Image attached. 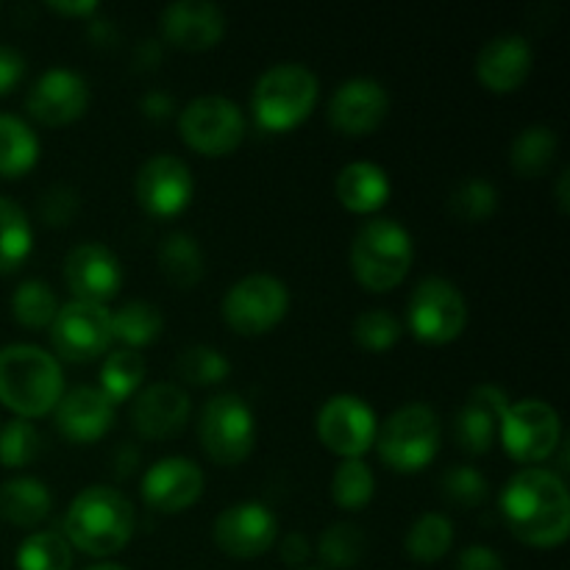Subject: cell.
<instances>
[{"instance_id": "1", "label": "cell", "mask_w": 570, "mask_h": 570, "mask_svg": "<svg viewBox=\"0 0 570 570\" xmlns=\"http://www.w3.org/2000/svg\"><path fill=\"white\" fill-rule=\"evenodd\" d=\"M499 510L512 538L532 549H557L568 540V484L551 468L518 471L501 490Z\"/></svg>"}, {"instance_id": "2", "label": "cell", "mask_w": 570, "mask_h": 570, "mask_svg": "<svg viewBox=\"0 0 570 570\" xmlns=\"http://www.w3.org/2000/svg\"><path fill=\"white\" fill-rule=\"evenodd\" d=\"M137 529L134 504L109 484H89L70 501L61 534L72 551L87 557H111L126 549Z\"/></svg>"}, {"instance_id": "3", "label": "cell", "mask_w": 570, "mask_h": 570, "mask_svg": "<svg viewBox=\"0 0 570 570\" xmlns=\"http://www.w3.org/2000/svg\"><path fill=\"white\" fill-rule=\"evenodd\" d=\"M65 395V373L50 351L28 343L0 348V404L17 417H45Z\"/></svg>"}, {"instance_id": "4", "label": "cell", "mask_w": 570, "mask_h": 570, "mask_svg": "<svg viewBox=\"0 0 570 570\" xmlns=\"http://www.w3.org/2000/svg\"><path fill=\"white\" fill-rule=\"evenodd\" d=\"M321 100V81L301 61L273 65L256 78L250 111L262 131L284 134L298 128Z\"/></svg>"}, {"instance_id": "5", "label": "cell", "mask_w": 570, "mask_h": 570, "mask_svg": "<svg viewBox=\"0 0 570 570\" xmlns=\"http://www.w3.org/2000/svg\"><path fill=\"white\" fill-rule=\"evenodd\" d=\"M351 271L371 293H390L410 276L415 245L412 234L393 217H376L362 223L351 239Z\"/></svg>"}, {"instance_id": "6", "label": "cell", "mask_w": 570, "mask_h": 570, "mask_svg": "<svg viewBox=\"0 0 570 570\" xmlns=\"http://www.w3.org/2000/svg\"><path fill=\"white\" fill-rule=\"evenodd\" d=\"M379 460L395 473H417L434 462L440 451V417L423 401L399 406L376 432Z\"/></svg>"}, {"instance_id": "7", "label": "cell", "mask_w": 570, "mask_h": 570, "mask_svg": "<svg viewBox=\"0 0 570 570\" xmlns=\"http://www.w3.org/2000/svg\"><path fill=\"white\" fill-rule=\"evenodd\" d=\"M198 440L215 465H243L256 445V417L237 393L209 399L198 417Z\"/></svg>"}, {"instance_id": "8", "label": "cell", "mask_w": 570, "mask_h": 570, "mask_svg": "<svg viewBox=\"0 0 570 570\" xmlns=\"http://www.w3.org/2000/svg\"><path fill=\"white\" fill-rule=\"evenodd\" d=\"M406 326L426 345L454 343L468 326L465 295L443 276L421 278L406 301Z\"/></svg>"}, {"instance_id": "9", "label": "cell", "mask_w": 570, "mask_h": 570, "mask_svg": "<svg viewBox=\"0 0 570 570\" xmlns=\"http://www.w3.org/2000/svg\"><path fill=\"white\" fill-rule=\"evenodd\" d=\"M289 312V289L271 273H250L228 287L223 298V321L243 337L273 332Z\"/></svg>"}, {"instance_id": "10", "label": "cell", "mask_w": 570, "mask_h": 570, "mask_svg": "<svg viewBox=\"0 0 570 570\" xmlns=\"http://www.w3.org/2000/svg\"><path fill=\"white\" fill-rule=\"evenodd\" d=\"M178 134L189 150L217 159L243 145L245 115L232 98L200 95L178 111Z\"/></svg>"}, {"instance_id": "11", "label": "cell", "mask_w": 570, "mask_h": 570, "mask_svg": "<svg viewBox=\"0 0 570 570\" xmlns=\"http://www.w3.org/2000/svg\"><path fill=\"white\" fill-rule=\"evenodd\" d=\"M499 440L518 465H540L562 445V421L543 399H523L515 404L510 401L501 417Z\"/></svg>"}, {"instance_id": "12", "label": "cell", "mask_w": 570, "mask_h": 570, "mask_svg": "<svg viewBox=\"0 0 570 570\" xmlns=\"http://www.w3.org/2000/svg\"><path fill=\"white\" fill-rule=\"evenodd\" d=\"M317 440L340 460H362L376 443L379 421L365 399L351 393H337L323 401L317 410Z\"/></svg>"}, {"instance_id": "13", "label": "cell", "mask_w": 570, "mask_h": 570, "mask_svg": "<svg viewBox=\"0 0 570 570\" xmlns=\"http://www.w3.org/2000/svg\"><path fill=\"white\" fill-rule=\"evenodd\" d=\"M53 356L65 362H92L111 345V312L87 301H67L50 323Z\"/></svg>"}, {"instance_id": "14", "label": "cell", "mask_w": 570, "mask_h": 570, "mask_svg": "<svg viewBox=\"0 0 570 570\" xmlns=\"http://www.w3.org/2000/svg\"><path fill=\"white\" fill-rule=\"evenodd\" d=\"M212 540L232 560H256L276 546L278 521L271 507L259 501H243L226 507L215 518Z\"/></svg>"}, {"instance_id": "15", "label": "cell", "mask_w": 570, "mask_h": 570, "mask_svg": "<svg viewBox=\"0 0 570 570\" xmlns=\"http://www.w3.org/2000/svg\"><path fill=\"white\" fill-rule=\"evenodd\" d=\"M139 209L150 217H176L195 195V178L187 161L173 154H156L137 170L134 181Z\"/></svg>"}, {"instance_id": "16", "label": "cell", "mask_w": 570, "mask_h": 570, "mask_svg": "<svg viewBox=\"0 0 570 570\" xmlns=\"http://www.w3.org/2000/svg\"><path fill=\"white\" fill-rule=\"evenodd\" d=\"M26 109L39 126L59 128L81 120L89 109V83L70 67H50L26 95Z\"/></svg>"}, {"instance_id": "17", "label": "cell", "mask_w": 570, "mask_h": 570, "mask_svg": "<svg viewBox=\"0 0 570 570\" xmlns=\"http://www.w3.org/2000/svg\"><path fill=\"white\" fill-rule=\"evenodd\" d=\"M122 265L115 250L104 243H78L65 256V284L72 301L106 306L122 287Z\"/></svg>"}, {"instance_id": "18", "label": "cell", "mask_w": 570, "mask_h": 570, "mask_svg": "<svg viewBox=\"0 0 570 570\" xmlns=\"http://www.w3.org/2000/svg\"><path fill=\"white\" fill-rule=\"evenodd\" d=\"M204 488L206 479L198 462L187 456H165L142 473L139 495L159 515H178L198 504Z\"/></svg>"}, {"instance_id": "19", "label": "cell", "mask_w": 570, "mask_h": 570, "mask_svg": "<svg viewBox=\"0 0 570 570\" xmlns=\"http://www.w3.org/2000/svg\"><path fill=\"white\" fill-rule=\"evenodd\" d=\"M326 115L334 131L345 137H365L387 120L390 92L376 78H348L332 92Z\"/></svg>"}, {"instance_id": "20", "label": "cell", "mask_w": 570, "mask_h": 570, "mask_svg": "<svg viewBox=\"0 0 570 570\" xmlns=\"http://www.w3.org/2000/svg\"><path fill=\"white\" fill-rule=\"evenodd\" d=\"M53 415V426L67 443L92 445L111 432L117 421V406L104 395V390L92 384L65 390Z\"/></svg>"}, {"instance_id": "21", "label": "cell", "mask_w": 570, "mask_h": 570, "mask_svg": "<svg viewBox=\"0 0 570 570\" xmlns=\"http://www.w3.org/2000/svg\"><path fill=\"white\" fill-rule=\"evenodd\" d=\"M161 42L176 50H212L226 37V14L209 0H176L165 6L159 17Z\"/></svg>"}, {"instance_id": "22", "label": "cell", "mask_w": 570, "mask_h": 570, "mask_svg": "<svg viewBox=\"0 0 570 570\" xmlns=\"http://www.w3.org/2000/svg\"><path fill=\"white\" fill-rule=\"evenodd\" d=\"M510 399L495 384H479L471 390L454 415V440L465 454L482 456L499 443L501 417H504Z\"/></svg>"}, {"instance_id": "23", "label": "cell", "mask_w": 570, "mask_h": 570, "mask_svg": "<svg viewBox=\"0 0 570 570\" xmlns=\"http://www.w3.org/2000/svg\"><path fill=\"white\" fill-rule=\"evenodd\" d=\"M189 395L176 382H156L139 390L131 404V423L139 438L170 440L184 432L189 421Z\"/></svg>"}, {"instance_id": "24", "label": "cell", "mask_w": 570, "mask_h": 570, "mask_svg": "<svg viewBox=\"0 0 570 570\" xmlns=\"http://www.w3.org/2000/svg\"><path fill=\"white\" fill-rule=\"evenodd\" d=\"M532 45L521 33H499L488 39L476 56V78L495 95L515 92L532 72Z\"/></svg>"}, {"instance_id": "25", "label": "cell", "mask_w": 570, "mask_h": 570, "mask_svg": "<svg viewBox=\"0 0 570 570\" xmlns=\"http://www.w3.org/2000/svg\"><path fill=\"white\" fill-rule=\"evenodd\" d=\"M337 200L354 215H373L390 200L393 184L384 167L376 161H351L337 173Z\"/></svg>"}, {"instance_id": "26", "label": "cell", "mask_w": 570, "mask_h": 570, "mask_svg": "<svg viewBox=\"0 0 570 570\" xmlns=\"http://www.w3.org/2000/svg\"><path fill=\"white\" fill-rule=\"evenodd\" d=\"M53 510V493L42 479L14 476L0 484V518L11 527L33 529Z\"/></svg>"}, {"instance_id": "27", "label": "cell", "mask_w": 570, "mask_h": 570, "mask_svg": "<svg viewBox=\"0 0 570 570\" xmlns=\"http://www.w3.org/2000/svg\"><path fill=\"white\" fill-rule=\"evenodd\" d=\"M159 271L173 287L178 289H193L195 284H200L206 273V259L200 243L187 232H170L159 243Z\"/></svg>"}, {"instance_id": "28", "label": "cell", "mask_w": 570, "mask_h": 570, "mask_svg": "<svg viewBox=\"0 0 570 570\" xmlns=\"http://www.w3.org/2000/svg\"><path fill=\"white\" fill-rule=\"evenodd\" d=\"M161 332H165V315L150 301H128L111 312V343H120L122 348H145L156 343Z\"/></svg>"}, {"instance_id": "29", "label": "cell", "mask_w": 570, "mask_h": 570, "mask_svg": "<svg viewBox=\"0 0 570 570\" xmlns=\"http://www.w3.org/2000/svg\"><path fill=\"white\" fill-rule=\"evenodd\" d=\"M557 150H560V139L554 128L534 122L512 139L510 165L521 178H540L554 165Z\"/></svg>"}, {"instance_id": "30", "label": "cell", "mask_w": 570, "mask_h": 570, "mask_svg": "<svg viewBox=\"0 0 570 570\" xmlns=\"http://www.w3.org/2000/svg\"><path fill=\"white\" fill-rule=\"evenodd\" d=\"M39 161V137L22 117L0 115V176L20 178Z\"/></svg>"}, {"instance_id": "31", "label": "cell", "mask_w": 570, "mask_h": 570, "mask_svg": "<svg viewBox=\"0 0 570 570\" xmlns=\"http://www.w3.org/2000/svg\"><path fill=\"white\" fill-rule=\"evenodd\" d=\"M33 250V226L17 200L0 195V276L26 265Z\"/></svg>"}, {"instance_id": "32", "label": "cell", "mask_w": 570, "mask_h": 570, "mask_svg": "<svg viewBox=\"0 0 570 570\" xmlns=\"http://www.w3.org/2000/svg\"><path fill=\"white\" fill-rule=\"evenodd\" d=\"M451 546H454V523H451V518L440 515V512H423L406 529L404 551L412 562L434 566V562L449 554Z\"/></svg>"}, {"instance_id": "33", "label": "cell", "mask_w": 570, "mask_h": 570, "mask_svg": "<svg viewBox=\"0 0 570 570\" xmlns=\"http://www.w3.org/2000/svg\"><path fill=\"white\" fill-rule=\"evenodd\" d=\"M145 376H148V362H145V356L131 348H117L115 354L106 356L104 367H100L98 387L117 406L122 401H131L142 390Z\"/></svg>"}, {"instance_id": "34", "label": "cell", "mask_w": 570, "mask_h": 570, "mask_svg": "<svg viewBox=\"0 0 570 570\" xmlns=\"http://www.w3.org/2000/svg\"><path fill=\"white\" fill-rule=\"evenodd\" d=\"M365 551H367L365 529L356 527V523L351 521L332 523L328 529H323L315 546L317 560L332 570L356 568L362 562V557H365Z\"/></svg>"}, {"instance_id": "35", "label": "cell", "mask_w": 570, "mask_h": 570, "mask_svg": "<svg viewBox=\"0 0 570 570\" xmlns=\"http://www.w3.org/2000/svg\"><path fill=\"white\" fill-rule=\"evenodd\" d=\"M17 570H70L72 546L61 529H39L28 534L17 549Z\"/></svg>"}, {"instance_id": "36", "label": "cell", "mask_w": 570, "mask_h": 570, "mask_svg": "<svg viewBox=\"0 0 570 570\" xmlns=\"http://www.w3.org/2000/svg\"><path fill=\"white\" fill-rule=\"evenodd\" d=\"M59 298H56L53 287L45 278H28L11 295V317L20 323L22 328H50L56 312H59Z\"/></svg>"}, {"instance_id": "37", "label": "cell", "mask_w": 570, "mask_h": 570, "mask_svg": "<svg viewBox=\"0 0 570 570\" xmlns=\"http://www.w3.org/2000/svg\"><path fill=\"white\" fill-rule=\"evenodd\" d=\"M176 376L193 387H215L232 376V362L212 345H189L178 354Z\"/></svg>"}, {"instance_id": "38", "label": "cell", "mask_w": 570, "mask_h": 570, "mask_svg": "<svg viewBox=\"0 0 570 570\" xmlns=\"http://www.w3.org/2000/svg\"><path fill=\"white\" fill-rule=\"evenodd\" d=\"M376 493V476L365 460H343L332 476V499L340 510H365Z\"/></svg>"}, {"instance_id": "39", "label": "cell", "mask_w": 570, "mask_h": 570, "mask_svg": "<svg viewBox=\"0 0 570 570\" xmlns=\"http://www.w3.org/2000/svg\"><path fill=\"white\" fill-rule=\"evenodd\" d=\"M499 209V189L488 178L471 176L456 184L449 198V212L462 223H482Z\"/></svg>"}, {"instance_id": "40", "label": "cell", "mask_w": 570, "mask_h": 570, "mask_svg": "<svg viewBox=\"0 0 570 570\" xmlns=\"http://www.w3.org/2000/svg\"><path fill=\"white\" fill-rule=\"evenodd\" d=\"M42 451V434L33 426V421L14 417V421L0 426V465L20 471L28 468Z\"/></svg>"}, {"instance_id": "41", "label": "cell", "mask_w": 570, "mask_h": 570, "mask_svg": "<svg viewBox=\"0 0 570 570\" xmlns=\"http://www.w3.org/2000/svg\"><path fill=\"white\" fill-rule=\"evenodd\" d=\"M440 493L449 504L460 507V510H476L488 501L490 482L473 465H454L440 476Z\"/></svg>"}, {"instance_id": "42", "label": "cell", "mask_w": 570, "mask_h": 570, "mask_svg": "<svg viewBox=\"0 0 570 570\" xmlns=\"http://www.w3.org/2000/svg\"><path fill=\"white\" fill-rule=\"evenodd\" d=\"M401 334H404V326L390 309H365L354 321L356 345L365 351H376V354L393 348Z\"/></svg>"}, {"instance_id": "43", "label": "cell", "mask_w": 570, "mask_h": 570, "mask_svg": "<svg viewBox=\"0 0 570 570\" xmlns=\"http://www.w3.org/2000/svg\"><path fill=\"white\" fill-rule=\"evenodd\" d=\"M78 212H81V198H78L76 189L67 187V184H53V187L45 189L42 198H39V217H42L45 226L50 228L70 226L78 217Z\"/></svg>"}, {"instance_id": "44", "label": "cell", "mask_w": 570, "mask_h": 570, "mask_svg": "<svg viewBox=\"0 0 570 570\" xmlns=\"http://www.w3.org/2000/svg\"><path fill=\"white\" fill-rule=\"evenodd\" d=\"M26 56L11 45H0V98L14 92L20 81L26 78Z\"/></svg>"}, {"instance_id": "45", "label": "cell", "mask_w": 570, "mask_h": 570, "mask_svg": "<svg viewBox=\"0 0 570 570\" xmlns=\"http://www.w3.org/2000/svg\"><path fill=\"white\" fill-rule=\"evenodd\" d=\"M278 543V557H282L284 566L289 568H304L306 560L312 557V543L306 540V534L301 532H289L284 534V538L276 540Z\"/></svg>"}, {"instance_id": "46", "label": "cell", "mask_w": 570, "mask_h": 570, "mask_svg": "<svg viewBox=\"0 0 570 570\" xmlns=\"http://www.w3.org/2000/svg\"><path fill=\"white\" fill-rule=\"evenodd\" d=\"M456 570H507V566L499 551L488 549V546H468L456 560Z\"/></svg>"}, {"instance_id": "47", "label": "cell", "mask_w": 570, "mask_h": 570, "mask_svg": "<svg viewBox=\"0 0 570 570\" xmlns=\"http://www.w3.org/2000/svg\"><path fill=\"white\" fill-rule=\"evenodd\" d=\"M139 111H142L148 120L165 122L176 115V100H173L165 89H148V92L139 98Z\"/></svg>"}, {"instance_id": "48", "label": "cell", "mask_w": 570, "mask_h": 570, "mask_svg": "<svg viewBox=\"0 0 570 570\" xmlns=\"http://www.w3.org/2000/svg\"><path fill=\"white\" fill-rule=\"evenodd\" d=\"M161 42L159 39H142V42L134 48V70L137 72H150L161 65Z\"/></svg>"}, {"instance_id": "49", "label": "cell", "mask_w": 570, "mask_h": 570, "mask_svg": "<svg viewBox=\"0 0 570 570\" xmlns=\"http://www.w3.org/2000/svg\"><path fill=\"white\" fill-rule=\"evenodd\" d=\"M134 468H139V449L134 443H122L115 454V473L120 479L131 476Z\"/></svg>"}, {"instance_id": "50", "label": "cell", "mask_w": 570, "mask_h": 570, "mask_svg": "<svg viewBox=\"0 0 570 570\" xmlns=\"http://www.w3.org/2000/svg\"><path fill=\"white\" fill-rule=\"evenodd\" d=\"M48 9L59 17H92L98 14L100 6L92 0H72V3H48Z\"/></svg>"}, {"instance_id": "51", "label": "cell", "mask_w": 570, "mask_h": 570, "mask_svg": "<svg viewBox=\"0 0 570 570\" xmlns=\"http://www.w3.org/2000/svg\"><path fill=\"white\" fill-rule=\"evenodd\" d=\"M568 181H570V170L562 167L560 178H557V204H560L562 212H568Z\"/></svg>"}, {"instance_id": "52", "label": "cell", "mask_w": 570, "mask_h": 570, "mask_svg": "<svg viewBox=\"0 0 570 570\" xmlns=\"http://www.w3.org/2000/svg\"><path fill=\"white\" fill-rule=\"evenodd\" d=\"M83 570H128V568L115 566V562H98V566H89V568H83Z\"/></svg>"}, {"instance_id": "53", "label": "cell", "mask_w": 570, "mask_h": 570, "mask_svg": "<svg viewBox=\"0 0 570 570\" xmlns=\"http://www.w3.org/2000/svg\"><path fill=\"white\" fill-rule=\"evenodd\" d=\"M301 570H321V568H301Z\"/></svg>"}, {"instance_id": "54", "label": "cell", "mask_w": 570, "mask_h": 570, "mask_svg": "<svg viewBox=\"0 0 570 570\" xmlns=\"http://www.w3.org/2000/svg\"><path fill=\"white\" fill-rule=\"evenodd\" d=\"M0 426H3V423H0Z\"/></svg>"}]
</instances>
